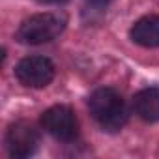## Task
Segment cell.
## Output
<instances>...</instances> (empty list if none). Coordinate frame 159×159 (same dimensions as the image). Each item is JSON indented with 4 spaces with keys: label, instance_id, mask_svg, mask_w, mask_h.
<instances>
[{
    "label": "cell",
    "instance_id": "cell-1",
    "mask_svg": "<svg viewBox=\"0 0 159 159\" xmlns=\"http://www.w3.org/2000/svg\"><path fill=\"white\" fill-rule=\"evenodd\" d=\"M88 109L94 120L105 131L122 129L129 116L122 96L112 88H98L88 99Z\"/></svg>",
    "mask_w": 159,
    "mask_h": 159
},
{
    "label": "cell",
    "instance_id": "cell-2",
    "mask_svg": "<svg viewBox=\"0 0 159 159\" xmlns=\"http://www.w3.org/2000/svg\"><path fill=\"white\" fill-rule=\"evenodd\" d=\"M66 28V17L60 13H36L25 19L17 30V39L25 45H41L56 39Z\"/></svg>",
    "mask_w": 159,
    "mask_h": 159
},
{
    "label": "cell",
    "instance_id": "cell-3",
    "mask_svg": "<svg viewBox=\"0 0 159 159\" xmlns=\"http://www.w3.org/2000/svg\"><path fill=\"white\" fill-rule=\"evenodd\" d=\"M41 125L49 135H52L56 140L62 142H71L79 135V124L75 112L67 105H54L47 109L41 114Z\"/></svg>",
    "mask_w": 159,
    "mask_h": 159
},
{
    "label": "cell",
    "instance_id": "cell-4",
    "mask_svg": "<svg viewBox=\"0 0 159 159\" xmlns=\"http://www.w3.org/2000/svg\"><path fill=\"white\" fill-rule=\"evenodd\" d=\"M15 77L28 88H45L54 79V64L47 56H26L15 66Z\"/></svg>",
    "mask_w": 159,
    "mask_h": 159
},
{
    "label": "cell",
    "instance_id": "cell-5",
    "mask_svg": "<svg viewBox=\"0 0 159 159\" xmlns=\"http://www.w3.org/2000/svg\"><path fill=\"white\" fill-rule=\"evenodd\" d=\"M6 146H8V152L11 157L26 159L36 153V150L39 146V133L30 122L19 120L10 125V129L6 133Z\"/></svg>",
    "mask_w": 159,
    "mask_h": 159
},
{
    "label": "cell",
    "instance_id": "cell-6",
    "mask_svg": "<svg viewBox=\"0 0 159 159\" xmlns=\"http://www.w3.org/2000/svg\"><path fill=\"white\" fill-rule=\"evenodd\" d=\"M131 39L140 47H159V15L140 17L129 30Z\"/></svg>",
    "mask_w": 159,
    "mask_h": 159
},
{
    "label": "cell",
    "instance_id": "cell-7",
    "mask_svg": "<svg viewBox=\"0 0 159 159\" xmlns=\"http://www.w3.org/2000/svg\"><path fill=\"white\" fill-rule=\"evenodd\" d=\"M133 109L144 122L159 120V88H144L133 98Z\"/></svg>",
    "mask_w": 159,
    "mask_h": 159
},
{
    "label": "cell",
    "instance_id": "cell-8",
    "mask_svg": "<svg viewBox=\"0 0 159 159\" xmlns=\"http://www.w3.org/2000/svg\"><path fill=\"white\" fill-rule=\"evenodd\" d=\"M38 2H41V4H64L67 0H38Z\"/></svg>",
    "mask_w": 159,
    "mask_h": 159
}]
</instances>
